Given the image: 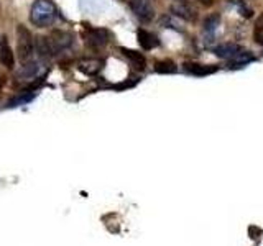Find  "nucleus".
<instances>
[{"instance_id":"nucleus-1","label":"nucleus","mask_w":263,"mask_h":246,"mask_svg":"<svg viewBox=\"0 0 263 246\" xmlns=\"http://www.w3.org/2000/svg\"><path fill=\"white\" fill-rule=\"evenodd\" d=\"M56 7L51 0H36L31 5L30 10V22L38 28H46L53 25L56 20Z\"/></svg>"},{"instance_id":"nucleus-2","label":"nucleus","mask_w":263,"mask_h":246,"mask_svg":"<svg viewBox=\"0 0 263 246\" xmlns=\"http://www.w3.org/2000/svg\"><path fill=\"white\" fill-rule=\"evenodd\" d=\"M16 38H18V56H20V61H23V63L31 61L33 54H35V39H33L31 33L20 25V27L16 28Z\"/></svg>"},{"instance_id":"nucleus-3","label":"nucleus","mask_w":263,"mask_h":246,"mask_svg":"<svg viewBox=\"0 0 263 246\" xmlns=\"http://www.w3.org/2000/svg\"><path fill=\"white\" fill-rule=\"evenodd\" d=\"M82 36H84L86 45L90 49H101V48H104L107 43H109L110 33L107 31L105 28H92V27H87L84 30V33H82Z\"/></svg>"},{"instance_id":"nucleus-4","label":"nucleus","mask_w":263,"mask_h":246,"mask_svg":"<svg viewBox=\"0 0 263 246\" xmlns=\"http://www.w3.org/2000/svg\"><path fill=\"white\" fill-rule=\"evenodd\" d=\"M45 71H46V68L41 61H36V63L28 61L22 66L18 72H16V80L18 82H33V80L43 77Z\"/></svg>"},{"instance_id":"nucleus-5","label":"nucleus","mask_w":263,"mask_h":246,"mask_svg":"<svg viewBox=\"0 0 263 246\" xmlns=\"http://www.w3.org/2000/svg\"><path fill=\"white\" fill-rule=\"evenodd\" d=\"M130 8L137 18L143 23H150L155 18V8L152 0H130Z\"/></svg>"},{"instance_id":"nucleus-6","label":"nucleus","mask_w":263,"mask_h":246,"mask_svg":"<svg viewBox=\"0 0 263 246\" xmlns=\"http://www.w3.org/2000/svg\"><path fill=\"white\" fill-rule=\"evenodd\" d=\"M48 39H49V43H51V48H53V51L56 54V53L64 51V49L71 48L74 38H72L71 33H68V31L56 30V31L51 33V36H49Z\"/></svg>"},{"instance_id":"nucleus-7","label":"nucleus","mask_w":263,"mask_h":246,"mask_svg":"<svg viewBox=\"0 0 263 246\" xmlns=\"http://www.w3.org/2000/svg\"><path fill=\"white\" fill-rule=\"evenodd\" d=\"M102 66H104L102 59H97V57H87V59L79 61L78 68L82 74H86V76H96L97 72H101Z\"/></svg>"},{"instance_id":"nucleus-8","label":"nucleus","mask_w":263,"mask_h":246,"mask_svg":"<svg viewBox=\"0 0 263 246\" xmlns=\"http://www.w3.org/2000/svg\"><path fill=\"white\" fill-rule=\"evenodd\" d=\"M35 53L36 56L40 57V61H45V59H49V57L54 56V51L51 48V43H49V39L45 38V36H40L35 39Z\"/></svg>"},{"instance_id":"nucleus-9","label":"nucleus","mask_w":263,"mask_h":246,"mask_svg":"<svg viewBox=\"0 0 263 246\" xmlns=\"http://www.w3.org/2000/svg\"><path fill=\"white\" fill-rule=\"evenodd\" d=\"M137 38H138V43L143 49H153L160 45V39L158 36L155 35L152 31H146V30H138L137 33Z\"/></svg>"},{"instance_id":"nucleus-10","label":"nucleus","mask_w":263,"mask_h":246,"mask_svg":"<svg viewBox=\"0 0 263 246\" xmlns=\"http://www.w3.org/2000/svg\"><path fill=\"white\" fill-rule=\"evenodd\" d=\"M120 53L127 57V59L130 61V64L134 66V68H137V69H145L146 59H145V56L142 53L134 51V49H127V48H120Z\"/></svg>"},{"instance_id":"nucleus-11","label":"nucleus","mask_w":263,"mask_h":246,"mask_svg":"<svg viewBox=\"0 0 263 246\" xmlns=\"http://www.w3.org/2000/svg\"><path fill=\"white\" fill-rule=\"evenodd\" d=\"M184 71L193 74V76H209V74L216 72L217 68L216 66H204V64H197V63H186Z\"/></svg>"},{"instance_id":"nucleus-12","label":"nucleus","mask_w":263,"mask_h":246,"mask_svg":"<svg viewBox=\"0 0 263 246\" xmlns=\"http://www.w3.org/2000/svg\"><path fill=\"white\" fill-rule=\"evenodd\" d=\"M173 13L175 15H178V16H181V18H184V20H189V22H193L194 18H196V12H194V8H191L187 4H184V2H178V4H175L173 5Z\"/></svg>"},{"instance_id":"nucleus-13","label":"nucleus","mask_w":263,"mask_h":246,"mask_svg":"<svg viewBox=\"0 0 263 246\" xmlns=\"http://www.w3.org/2000/svg\"><path fill=\"white\" fill-rule=\"evenodd\" d=\"M220 25V16L219 15H211L208 16V18L204 20V35L208 38H214V35H216V31L219 28Z\"/></svg>"},{"instance_id":"nucleus-14","label":"nucleus","mask_w":263,"mask_h":246,"mask_svg":"<svg viewBox=\"0 0 263 246\" xmlns=\"http://www.w3.org/2000/svg\"><path fill=\"white\" fill-rule=\"evenodd\" d=\"M0 61H2V64L7 66V68H13V63H15L13 53L5 39L0 43Z\"/></svg>"},{"instance_id":"nucleus-15","label":"nucleus","mask_w":263,"mask_h":246,"mask_svg":"<svg viewBox=\"0 0 263 246\" xmlns=\"http://www.w3.org/2000/svg\"><path fill=\"white\" fill-rule=\"evenodd\" d=\"M155 71L160 72V74H175L178 71V68L173 61L164 59V61H158L155 64Z\"/></svg>"},{"instance_id":"nucleus-16","label":"nucleus","mask_w":263,"mask_h":246,"mask_svg":"<svg viewBox=\"0 0 263 246\" xmlns=\"http://www.w3.org/2000/svg\"><path fill=\"white\" fill-rule=\"evenodd\" d=\"M33 97H35V94H33L31 90H25V92H22L18 97H15V98H13V100L10 102V107L20 105V104H25V102H30Z\"/></svg>"},{"instance_id":"nucleus-17","label":"nucleus","mask_w":263,"mask_h":246,"mask_svg":"<svg viewBox=\"0 0 263 246\" xmlns=\"http://www.w3.org/2000/svg\"><path fill=\"white\" fill-rule=\"evenodd\" d=\"M255 39H257V43L263 45V15L257 20V25H255Z\"/></svg>"},{"instance_id":"nucleus-18","label":"nucleus","mask_w":263,"mask_h":246,"mask_svg":"<svg viewBox=\"0 0 263 246\" xmlns=\"http://www.w3.org/2000/svg\"><path fill=\"white\" fill-rule=\"evenodd\" d=\"M197 2H201L202 5H211V4H212V0H197Z\"/></svg>"}]
</instances>
